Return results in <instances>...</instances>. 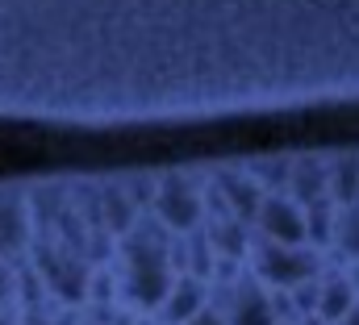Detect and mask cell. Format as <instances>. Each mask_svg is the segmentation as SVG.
Here are the masks:
<instances>
[{
    "mask_svg": "<svg viewBox=\"0 0 359 325\" xmlns=\"http://www.w3.org/2000/svg\"><path fill=\"white\" fill-rule=\"evenodd\" d=\"M359 104V0H0V117L188 125Z\"/></svg>",
    "mask_w": 359,
    "mask_h": 325,
    "instance_id": "6da1fadb",
    "label": "cell"
}]
</instances>
